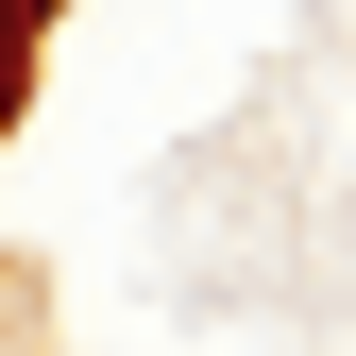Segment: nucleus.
Wrapping results in <instances>:
<instances>
[{"instance_id": "1", "label": "nucleus", "mask_w": 356, "mask_h": 356, "mask_svg": "<svg viewBox=\"0 0 356 356\" xmlns=\"http://www.w3.org/2000/svg\"><path fill=\"white\" fill-rule=\"evenodd\" d=\"M34 34H51V0H0V68H34Z\"/></svg>"}, {"instance_id": "2", "label": "nucleus", "mask_w": 356, "mask_h": 356, "mask_svg": "<svg viewBox=\"0 0 356 356\" xmlns=\"http://www.w3.org/2000/svg\"><path fill=\"white\" fill-rule=\"evenodd\" d=\"M17 102H34V68H0V136H17Z\"/></svg>"}]
</instances>
